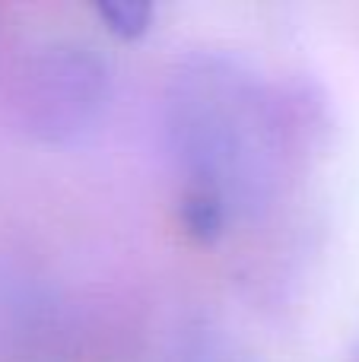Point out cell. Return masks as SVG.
Masks as SVG:
<instances>
[{"mask_svg": "<svg viewBox=\"0 0 359 362\" xmlns=\"http://www.w3.org/2000/svg\"><path fill=\"white\" fill-rule=\"evenodd\" d=\"M99 16L105 19L112 32L131 38L146 29V23H150V16H153V6L150 4H127V0H121V4H99Z\"/></svg>", "mask_w": 359, "mask_h": 362, "instance_id": "cell-2", "label": "cell"}, {"mask_svg": "<svg viewBox=\"0 0 359 362\" xmlns=\"http://www.w3.org/2000/svg\"><path fill=\"white\" fill-rule=\"evenodd\" d=\"M258 86L210 64L178 80L172 137L188 175L184 223L197 238H216L233 200L258 204L267 185L273 118Z\"/></svg>", "mask_w": 359, "mask_h": 362, "instance_id": "cell-1", "label": "cell"}]
</instances>
